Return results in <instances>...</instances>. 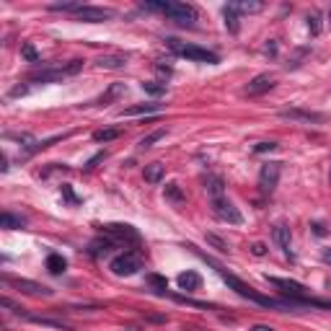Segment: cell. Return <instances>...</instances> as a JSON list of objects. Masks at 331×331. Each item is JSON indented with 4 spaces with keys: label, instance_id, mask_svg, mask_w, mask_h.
Listing matches in <instances>:
<instances>
[{
    "label": "cell",
    "instance_id": "6da1fadb",
    "mask_svg": "<svg viewBox=\"0 0 331 331\" xmlns=\"http://www.w3.org/2000/svg\"><path fill=\"white\" fill-rule=\"evenodd\" d=\"M143 8L169 16L179 26H194V21H197V11L192 6H186V3H143Z\"/></svg>",
    "mask_w": 331,
    "mask_h": 331
},
{
    "label": "cell",
    "instance_id": "7a4b0ae2",
    "mask_svg": "<svg viewBox=\"0 0 331 331\" xmlns=\"http://www.w3.org/2000/svg\"><path fill=\"white\" fill-rule=\"evenodd\" d=\"M166 44H169L176 55H181V57H186V60H192V62H207V65L220 62V57H218L215 52L204 50V47H197V44H181L179 39H166Z\"/></svg>",
    "mask_w": 331,
    "mask_h": 331
},
{
    "label": "cell",
    "instance_id": "3957f363",
    "mask_svg": "<svg viewBox=\"0 0 331 331\" xmlns=\"http://www.w3.org/2000/svg\"><path fill=\"white\" fill-rule=\"evenodd\" d=\"M3 282L16 287L18 293L23 295H31V298H50L55 290H50L47 285H41V282H34V279H26V277H11V274H3Z\"/></svg>",
    "mask_w": 331,
    "mask_h": 331
},
{
    "label": "cell",
    "instance_id": "277c9868",
    "mask_svg": "<svg viewBox=\"0 0 331 331\" xmlns=\"http://www.w3.org/2000/svg\"><path fill=\"white\" fill-rule=\"evenodd\" d=\"M109 269L116 274V277H132L143 269V254L137 251H127V254H122V256H114Z\"/></svg>",
    "mask_w": 331,
    "mask_h": 331
},
{
    "label": "cell",
    "instance_id": "5b68a950",
    "mask_svg": "<svg viewBox=\"0 0 331 331\" xmlns=\"http://www.w3.org/2000/svg\"><path fill=\"white\" fill-rule=\"evenodd\" d=\"M279 174H282V163L277 160H267L262 169H259V189L264 194H272L279 184Z\"/></svg>",
    "mask_w": 331,
    "mask_h": 331
},
{
    "label": "cell",
    "instance_id": "8992f818",
    "mask_svg": "<svg viewBox=\"0 0 331 331\" xmlns=\"http://www.w3.org/2000/svg\"><path fill=\"white\" fill-rule=\"evenodd\" d=\"M104 235L111 241H124V243H140V233L127 225V223H109L104 225Z\"/></svg>",
    "mask_w": 331,
    "mask_h": 331
},
{
    "label": "cell",
    "instance_id": "52a82bcc",
    "mask_svg": "<svg viewBox=\"0 0 331 331\" xmlns=\"http://www.w3.org/2000/svg\"><path fill=\"white\" fill-rule=\"evenodd\" d=\"M267 282H269V285H274V287H279L287 298H295V300H308V287H305V285H300V282H295V279H282V277H269V274H267Z\"/></svg>",
    "mask_w": 331,
    "mask_h": 331
},
{
    "label": "cell",
    "instance_id": "ba28073f",
    "mask_svg": "<svg viewBox=\"0 0 331 331\" xmlns=\"http://www.w3.org/2000/svg\"><path fill=\"white\" fill-rule=\"evenodd\" d=\"M212 212H215V218H220L223 223H230V225H238L243 218H241V212H238V207L230 202V199H212Z\"/></svg>",
    "mask_w": 331,
    "mask_h": 331
},
{
    "label": "cell",
    "instance_id": "9c48e42d",
    "mask_svg": "<svg viewBox=\"0 0 331 331\" xmlns=\"http://www.w3.org/2000/svg\"><path fill=\"white\" fill-rule=\"evenodd\" d=\"M78 21H88V23H101V21H109L114 18V11L111 8H96V6H83L78 13H75Z\"/></svg>",
    "mask_w": 331,
    "mask_h": 331
},
{
    "label": "cell",
    "instance_id": "30bf717a",
    "mask_svg": "<svg viewBox=\"0 0 331 331\" xmlns=\"http://www.w3.org/2000/svg\"><path fill=\"white\" fill-rule=\"evenodd\" d=\"M279 119H290V122H308V124H321L323 114L318 111H305V109H282Z\"/></svg>",
    "mask_w": 331,
    "mask_h": 331
},
{
    "label": "cell",
    "instance_id": "8fae6325",
    "mask_svg": "<svg viewBox=\"0 0 331 331\" xmlns=\"http://www.w3.org/2000/svg\"><path fill=\"white\" fill-rule=\"evenodd\" d=\"M272 88H274V75L262 73V75H256V78L246 86V96H262V93H267V91H272Z\"/></svg>",
    "mask_w": 331,
    "mask_h": 331
},
{
    "label": "cell",
    "instance_id": "7c38bea8",
    "mask_svg": "<svg viewBox=\"0 0 331 331\" xmlns=\"http://www.w3.org/2000/svg\"><path fill=\"white\" fill-rule=\"evenodd\" d=\"M204 189H207V197H210V202H212V199H223V197H225V181H223V176L207 174V176H204Z\"/></svg>",
    "mask_w": 331,
    "mask_h": 331
},
{
    "label": "cell",
    "instance_id": "4fadbf2b",
    "mask_svg": "<svg viewBox=\"0 0 331 331\" xmlns=\"http://www.w3.org/2000/svg\"><path fill=\"white\" fill-rule=\"evenodd\" d=\"M223 21H225V29H228L230 34H238V31H241V16H238V8H235L233 3L223 8Z\"/></svg>",
    "mask_w": 331,
    "mask_h": 331
},
{
    "label": "cell",
    "instance_id": "5bb4252c",
    "mask_svg": "<svg viewBox=\"0 0 331 331\" xmlns=\"http://www.w3.org/2000/svg\"><path fill=\"white\" fill-rule=\"evenodd\" d=\"M272 235H274V243L282 248V251L290 256V238H293V235H290V228L285 225V223H277L274 225V230H272Z\"/></svg>",
    "mask_w": 331,
    "mask_h": 331
},
{
    "label": "cell",
    "instance_id": "9a60e30c",
    "mask_svg": "<svg viewBox=\"0 0 331 331\" xmlns=\"http://www.w3.org/2000/svg\"><path fill=\"white\" fill-rule=\"evenodd\" d=\"M143 176H145V181L148 184H160L163 181V176H166V166L163 163H148L145 166V171H143Z\"/></svg>",
    "mask_w": 331,
    "mask_h": 331
},
{
    "label": "cell",
    "instance_id": "2e32d148",
    "mask_svg": "<svg viewBox=\"0 0 331 331\" xmlns=\"http://www.w3.org/2000/svg\"><path fill=\"white\" fill-rule=\"evenodd\" d=\"M124 65H127V57H122V55H104L96 60V67H101V70H119Z\"/></svg>",
    "mask_w": 331,
    "mask_h": 331
},
{
    "label": "cell",
    "instance_id": "e0dca14e",
    "mask_svg": "<svg viewBox=\"0 0 331 331\" xmlns=\"http://www.w3.org/2000/svg\"><path fill=\"white\" fill-rule=\"evenodd\" d=\"M176 282H179L181 290H186V293H194V290H199V285H202V277H199L197 272H181Z\"/></svg>",
    "mask_w": 331,
    "mask_h": 331
},
{
    "label": "cell",
    "instance_id": "ac0fdd59",
    "mask_svg": "<svg viewBox=\"0 0 331 331\" xmlns=\"http://www.w3.org/2000/svg\"><path fill=\"white\" fill-rule=\"evenodd\" d=\"M124 91H127V86L124 83H111V86L101 93V99H99V104L101 106H106V104H111V101H116L119 96H124Z\"/></svg>",
    "mask_w": 331,
    "mask_h": 331
},
{
    "label": "cell",
    "instance_id": "d6986e66",
    "mask_svg": "<svg viewBox=\"0 0 331 331\" xmlns=\"http://www.w3.org/2000/svg\"><path fill=\"white\" fill-rule=\"evenodd\" d=\"M145 282H148V287L153 290V293H158V295L169 293V282H166V277H160V274H148Z\"/></svg>",
    "mask_w": 331,
    "mask_h": 331
},
{
    "label": "cell",
    "instance_id": "ffe728a7",
    "mask_svg": "<svg viewBox=\"0 0 331 331\" xmlns=\"http://www.w3.org/2000/svg\"><path fill=\"white\" fill-rule=\"evenodd\" d=\"M114 246H116V241H111V238L104 241V238H101V241H93V243L88 246V254H91V256H101V254H109Z\"/></svg>",
    "mask_w": 331,
    "mask_h": 331
},
{
    "label": "cell",
    "instance_id": "44dd1931",
    "mask_svg": "<svg viewBox=\"0 0 331 331\" xmlns=\"http://www.w3.org/2000/svg\"><path fill=\"white\" fill-rule=\"evenodd\" d=\"M47 269H50L52 274H62V272L67 269V259H65L62 254H50V256H47Z\"/></svg>",
    "mask_w": 331,
    "mask_h": 331
},
{
    "label": "cell",
    "instance_id": "7402d4cb",
    "mask_svg": "<svg viewBox=\"0 0 331 331\" xmlns=\"http://www.w3.org/2000/svg\"><path fill=\"white\" fill-rule=\"evenodd\" d=\"M163 194H166V199L174 202V204H184V202H186V197H184V192H181L179 184H166Z\"/></svg>",
    "mask_w": 331,
    "mask_h": 331
},
{
    "label": "cell",
    "instance_id": "603a6c76",
    "mask_svg": "<svg viewBox=\"0 0 331 331\" xmlns=\"http://www.w3.org/2000/svg\"><path fill=\"white\" fill-rule=\"evenodd\" d=\"M160 104H137V106H130V109H124L122 116H135V114H150V111H158Z\"/></svg>",
    "mask_w": 331,
    "mask_h": 331
},
{
    "label": "cell",
    "instance_id": "cb8c5ba5",
    "mask_svg": "<svg viewBox=\"0 0 331 331\" xmlns=\"http://www.w3.org/2000/svg\"><path fill=\"white\" fill-rule=\"evenodd\" d=\"M204 241L210 243L212 248H218L220 254H228V251H230V243H228V241H223V238H220V235H215V233H204Z\"/></svg>",
    "mask_w": 331,
    "mask_h": 331
},
{
    "label": "cell",
    "instance_id": "d4e9b609",
    "mask_svg": "<svg viewBox=\"0 0 331 331\" xmlns=\"http://www.w3.org/2000/svg\"><path fill=\"white\" fill-rule=\"evenodd\" d=\"M21 55H23V60L31 62V65H39V62H41V55L34 50L31 41H23V44H21Z\"/></svg>",
    "mask_w": 331,
    "mask_h": 331
},
{
    "label": "cell",
    "instance_id": "484cf974",
    "mask_svg": "<svg viewBox=\"0 0 331 331\" xmlns=\"http://www.w3.org/2000/svg\"><path fill=\"white\" fill-rule=\"evenodd\" d=\"M0 225L8 228V230H16V228H23L26 220H23V218H16V215H11V212H3V218H0Z\"/></svg>",
    "mask_w": 331,
    "mask_h": 331
},
{
    "label": "cell",
    "instance_id": "4316f807",
    "mask_svg": "<svg viewBox=\"0 0 331 331\" xmlns=\"http://www.w3.org/2000/svg\"><path fill=\"white\" fill-rule=\"evenodd\" d=\"M140 86L150 96H163L166 93V83H158V80H145V83H140Z\"/></svg>",
    "mask_w": 331,
    "mask_h": 331
},
{
    "label": "cell",
    "instance_id": "83f0119b",
    "mask_svg": "<svg viewBox=\"0 0 331 331\" xmlns=\"http://www.w3.org/2000/svg\"><path fill=\"white\" fill-rule=\"evenodd\" d=\"M163 137H166V130H155V132L145 135V137L137 143V148H140V150H148V148H153V143H158V140H163Z\"/></svg>",
    "mask_w": 331,
    "mask_h": 331
},
{
    "label": "cell",
    "instance_id": "f1b7e54d",
    "mask_svg": "<svg viewBox=\"0 0 331 331\" xmlns=\"http://www.w3.org/2000/svg\"><path fill=\"white\" fill-rule=\"evenodd\" d=\"M308 31H311V36H318L321 34V29H323V23H321V13L318 11H313V13H308Z\"/></svg>",
    "mask_w": 331,
    "mask_h": 331
},
{
    "label": "cell",
    "instance_id": "f546056e",
    "mask_svg": "<svg viewBox=\"0 0 331 331\" xmlns=\"http://www.w3.org/2000/svg\"><path fill=\"white\" fill-rule=\"evenodd\" d=\"M235 8H238V13L243 11V13H259L262 8H264V3H251V0H241V3H233Z\"/></svg>",
    "mask_w": 331,
    "mask_h": 331
},
{
    "label": "cell",
    "instance_id": "4dcf8cb0",
    "mask_svg": "<svg viewBox=\"0 0 331 331\" xmlns=\"http://www.w3.org/2000/svg\"><path fill=\"white\" fill-rule=\"evenodd\" d=\"M29 321L34 323H41V326H55V328H65V323L60 318H47V316H26Z\"/></svg>",
    "mask_w": 331,
    "mask_h": 331
},
{
    "label": "cell",
    "instance_id": "1f68e13d",
    "mask_svg": "<svg viewBox=\"0 0 331 331\" xmlns=\"http://www.w3.org/2000/svg\"><path fill=\"white\" fill-rule=\"evenodd\" d=\"M122 135V130H99V132H93V140L96 143H109V140H116Z\"/></svg>",
    "mask_w": 331,
    "mask_h": 331
},
{
    "label": "cell",
    "instance_id": "d6a6232c",
    "mask_svg": "<svg viewBox=\"0 0 331 331\" xmlns=\"http://www.w3.org/2000/svg\"><path fill=\"white\" fill-rule=\"evenodd\" d=\"M80 8H83L80 3H52V6H50V11H62V13H73V16H75Z\"/></svg>",
    "mask_w": 331,
    "mask_h": 331
},
{
    "label": "cell",
    "instance_id": "836d02e7",
    "mask_svg": "<svg viewBox=\"0 0 331 331\" xmlns=\"http://www.w3.org/2000/svg\"><path fill=\"white\" fill-rule=\"evenodd\" d=\"M305 55H308V50H305V47H300V50L295 52V57H293V60L287 62V67H290V70H295V67H300V62H303V57H305Z\"/></svg>",
    "mask_w": 331,
    "mask_h": 331
},
{
    "label": "cell",
    "instance_id": "e575fe53",
    "mask_svg": "<svg viewBox=\"0 0 331 331\" xmlns=\"http://www.w3.org/2000/svg\"><path fill=\"white\" fill-rule=\"evenodd\" d=\"M104 158H106V150H101V153H96V155H93V158H91V160H88L86 166H83V171H93V169H96V166H99V163H101Z\"/></svg>",
    "mask_w": 331,
    "mask_h": 331
},
{
    "label": "cell",
    "instance_id": "d590c367",
    "mask_svg": "<svg viewBox=\"0 0 331 331\" xmlns=\"http://www.w3.org/2000/svg\"><path fill=\"white\" fill-rule=\"evenodd\" d=\"M0 305H3V308H8L11 313H18V316H23V308H18L11 298H3V300H0Z\"/></svg>",
    "mask_w": 331,
    "mask_h": 331
},
{
    "label": "cell",
    "instance_id": "8d00e7d4",
    "mask_svg": "<svg viewBox=\"0 0 331 331\" xmlns=\"http://www.w3.org/2000/svg\"><path fill=\"white\" fill-rule=\"evenodd\" d=\"M26 93H29V88H26V86H13V88L8 91V96H11V99H18V96H26Z\"/></svg>",
    "mask_w": 331,
    "mask_h": 331
},
{
    "label": "cell",
    "instance_id": "74e56055",
    "mask_svg": "<svg viewBox=\"0 0 331 331\" xmlns=\"http://www.w3.org/2000/svg\"><path fill=\"white\" fill-rule=\"evenodd\" d=\"M277 148V143H259L256 148H254V153H272Z\"/></svg>",
    "mask_w": 331,
    "mask_h": 331
},
{
    "label": "cell",
    "instance_id": "f35d334b",
    "mask_svg": "<svg viewBox=\"0 0 331 331\" xmlns=\"http://www.w3.org/2000/svg\"><path fill=\"white\" fill-rule=\"evenodd\" d=\"M264 55H272V57L277 55V41H274V39H269L267 44H264Z\"/></svg>",
    "mask_w": 331,
    "mask_h": 331
},
{
    "label": "cell",
    "instance_id": "ab89813d",
    "mask_svg": "<svg viewBox=\"0 0 331 331\" xmlns=\"http://www.w3.org/2000/svg\"><path fill=\"white\" fill-rule=\"evenodd\" d=\"M251 254H254V256H264V254H267V246H264V243H254V246H251Z\"/></svg>",
    "mask_w": 331,
    "mask_h": 331
},
{
    "label": "cell",
    "instance_id": "60d3db41",
    "mask_svg": "<svg viewBox=\"0 0 331 331\" xmlns=\"http://www.w3.org/2000/svg\"><path fill=\"white\" fill-rule=\"evenodd\" d=\"M62 197H65V199H67V202H73V204H75V202H78V197H75V194H73V189H70V186H67V184H65V186H62Z\"/></svg>",
    "mask_w": 331,
    "mask_h": 331
},
{
    "label": "cell",
    "instance_id": "b9f144b4",
    "mask_svg": "<svg viewBox=\"0 0 331 331\" xmlns=\"http://www.w3.org/2000/svg\"><path fill=\"white\" fill-rule=\"evenodd\" d=\"M248 331H274V328H272V326H267V323H254Z\"/></svg>",
    "mask_w": 331,
    "mask_h": 331
},
{
    "label": "cell",
    "instance_id": "7bdbcfd3",
    "mask_svg": "<svg viewBox=\"0 0 331 331\" xmlns=\"http://www.w3.org/2000/svg\"><path fill=\"white\" fill-rule=\"evenodd\" d=\"M313 233H316V235H326V228H323L321 223H313Z\"/></svg>",
    "mask_w": 331,
    "mask_h": 331
},
{
    "label": "cell",
    "instance_id": "ee69618b",
    "mask_svg": "<svg viewBox=\"0 0 331 331\" xmlns=\"http://www.w3.org/2000/svg\"><path fill=\"white\" fill-rule=\"evenodd\" d=\"M321 259H323L326 264H331V248H323V254H321Z\"/></svg>",
    "mask_w": 331,
    "mask_h": 331
},
{
    "label": "cell",
    "instance_id": "f6af8a7d",
    "mask_svg": "<svg viewBox=\"0 0 331 331\" xmlns=\"http://www.w3.org/2000/svg\"><path fill=\"white\" fill-rule=\"evenodd\" d=\"M328 21H331V8H328Z\"/></svg>",
    "mask_w": 331,
    "mask_h": 331
},
{
    "label": "cell",
    "instance_id": "bcb514c9",
    "mask_svg": "<svg viewBox=\"0 0 331 331\" xmlns=\"http://www.w3.org/2000/svg\"><path fill=\"white\" fill-rule=\"evenodd\" d=\"M328 179H331V176H328Z\"/></svg>",
    "mask_w": 331,
    "mask_h": 331
}]
</instances>
